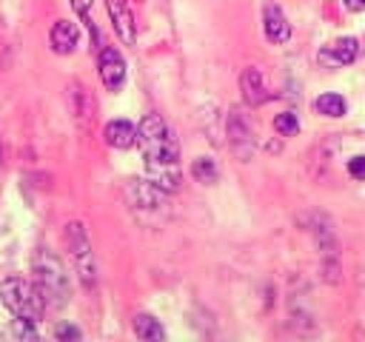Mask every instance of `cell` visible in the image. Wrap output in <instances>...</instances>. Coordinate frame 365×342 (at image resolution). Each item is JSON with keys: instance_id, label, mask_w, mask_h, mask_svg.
I'll use <instances>...</instances> for the list:
<instances>
[{"instance_id": "3957f363", "label": "cell", "mask_w": 365, "mask_h": 342, "mask_svg": "<svg viewBox=\"0 0 365 342\" xmlns=\"http://www.w3.org/2000/svg\"><path fill=\"white\" fill-rule=\"evenodd\" d=\"M34 285L46 296V305L63 308L68 302V294H71L68 276H66L60 259L48 251H37V256H34Z\"/></svg>"}, {"instance_id": "d4e9b609", "label": "cell", "mask_w": 365, "mask_h": 342, "mask_svg": "<svg viewBox=\"0 0 365 342\" xmlns=\"http://www.w3.org/2000/svg\"><path fill=\"white\" fill-rule=\"evenodd\" d=\"M348 11H362L365 9V0H342Z\"/></svg>"}, {"instance_id": "52a82bcc", "label": "cell", "mask_w": 365, "mask_h": 342, "mask_svg": "<svg viewBox=\"0 0 365 342\" xmlns=\"http://www.w3.org/2000/svg\"><path fill=\"white\" fill-rule=\"evenodd\" d=\"M97 68H100V80H103V86L108 91H120L123 88V83H125V60L114 46H103L100 48Z\"/></svg>"}, {"instance_id": "4fadbf2b", "label": "cell", "mask_w": 365, "mask_h": 342, "mask_svg": "<svg viewBox=\"0 0 365 342\" xmlns=\"http://www.w3.org/2000/svg\"><path fill=\"white\" fill-rule=\"evenodd\" d=\"M240 88H242V100L251 105V108H257V105H262L265 100H268V91H265V80H262V74H259V68H245L242 74H240Z\"/></svg>"}, {"instance_id": "9c48e42d", "label": "cell", "mask_w": 365, "mask_h": 342, "mask_svg": "<svg viewBox=\"0 0 365 342\" xmlns=\"http://www.w3.org/2000/svg\"><path fill=\"white\" fill-rule=\"evenodd\" d=\"M68 105H71V114H74V120H77L80 125H88V123L94 120L97 105H94L91 91H88L83 83H71V86H68Z\"/></svg>"}, {"instance_id": "8992f818", "label": "cell", "mask_w": 365, "mask_h": 342, "mask_svg": "<svg viewBox=\"0 0 365 342\" xmlns=\"http://www.w3.org/2000/svg\"><path fill=\"white\" fill-rule=\"evenodd\" d=\"M228 142L237 157L248 160L254 154V125L242 108H231L228 114Z\"/></svg>"}, {"instance_id": "277c9868", "label": "cell", "mask_w": 365, "mask_h": 342, "mask_svg": "<svg viewBox=\"0 0 365 342\" xmlns=\"http://www.w3.org/2000/svg\"><path fill=\"white\" fill-rule=\"evenodd\" d=\"M308 231L314 234L317 239V248H319V268H322V279L328 282H339V239L331 228V219L322 217V214H311L308 217Z\"/></svg>"}, {"instance_id": "ffe728a7", "label": "cell", "mask_w": 365, "mask_h": 342, "mask_svg": "<svg viewBox=\"0 0 365 342\" xmlns=\"http://www.w3.org/2000/svg\"><path fill=\"white\" fill-rule=\"evenodd\" d=\"M274 128L279 131V137H294V134L299 131L297 114H291V111H282V114H277V117H274Z\"/></svg>"}, {"instance_id": "7a4b0ae2", "label": "cell", "mask_w": 365, "mask_h": 342, "mask_svg": "<svg viewBox=\"0 0 365 342\" xmlns=\"http://www.w3.org/2000/svg\"><path fill=\"white\" fill-rule=\"evenodd\" d=\"M0 302L14 314V316H26V319H43L46 314V296L40 294V288L23 276H6L0 282Z\"/></svg>"}, {"instance_id": "484cf974", "label": "cell", "mask_w": 365, "mask_h": 342, "mask_svg": "<svg viewBox=\"0 0 365 342\" xmlns=\"http://www.w3.org/2000/svg\"><path fill=\"white\" fill-rule=\"evenodd\" d=\"M0 171H3V142H0Z\"/></svg>"}, {"instance_id": "9a60e30c", "label": "cell", "mask_w": 365, "mask_h": 342, "mask_svg": "<svg viewBox=\"0 0 365 342\" xmlns=\"http://www.w3.org/2000/svg\"><path fill=\"white\" fill-rule=\"evenodd\" d=\"M103 137L111 148H131L137 142V125L128 120H111V123H106Z\"/></svg>"}, {"instance_id": "d6986e66", "label": "cell", "mask_w": 365, "mask_h": 342, "mask_svg": "<svg viewBox=\"0 0 365 342\" xmlns=\"http://www.w3.org/2000/svg\"><path fill=\"white\" fill-rule=\"evenodd\" d=\"M191 174H194V180H197V182L211 185V182H217L220 168H217V162H214L211 157H197V160H194V165H191Z\"/></svg>"}, {"instance_id": "30bf717a", "label": "cell", "mask_w": 365, "mask_h": 342, "mask_svg": "<svg viewBox=\"0 0 365 342\" xmlns=\"http://www.w3.org/2000/svg\"><path fill=\"white\" fill-rule=\"evenodd\" d=\"M145 168H148V182H154L160 191H165V194L180 191L182 174H180L177 162H145Z\"/></svg>"}, {"instance_id": "8fae6325", "label": "cell", "mask_w": 365, "mask_h": 342, "mask_svg": "<svg viewBox=\"0 0 365 342\" xmlns=\"http://www.w3.org/2000/svg\"><path fill=\"white\" fill-rule=\"evenodd\" d=\"M262 28H265V37L271 43H285L291 37V23H288L285 11L274 3H268L265 11H262Z\"/></svg>"}, {"instance_id": "ac0fdd59", "label": "cell", "mask_w": 365, "mask_h": 342, "mask_svg": "<svg viewBox=\"0 0 365 342\" xmlns=\"http://www.w3.org/2000/svg\"><path fill=\"white\" fill-rule=\"evenodd\" d=\"M314 108H317V114H322V117H342V114H345V100H342L339 94H334V91H325V94L317 97Z\"/></svg>"}, {"instance_id": "44dd1931", "label": "cell", "mask_w": 365, "mask_h": 342, "mask_svg": "<svg viewBox=\"0 0 365 342\" xmlns=\"http://www.w3.org/2000/svg\"><path fill=\"white\" fill-rule=\"evenodd\" d=\"M11 331H14V336H20V339H26V342H34V339H37V322H34V319L17 316L14 325H11Z\"/></svg>"}, {"instance_id": "2e32d148", "label": "cell", "mask_w": 365, "mask_h": 342, "mask_svg": "<svg viewBox=\"0 0 365 342\" xmlns=\"http://www.w3.org/2000/svg\"><path fill=\"white\" fill-rule=\"evenodd\" d=\"M128 197L137 208H157L165 197V191H160L154 182H143V180H131L128 182Z\"/></svg>"}, {"instance_id": "6da1fadb", "label": "cell", "mask_w": 365, "mask_h": 342, "mask_svg": "<svg viewBox=\"0 0 365 342\" xmlns=\"http://www.w3.org/2000/svg\"><path fill=\"white\" fill-rule=\"evenodd\" d=\"M137 142L143 148L145 162H177V157H180V145L171 137V131L160 114H145L140 120Z\"/></svg>"}, {"instance_id": "7402d4cb", "label": "cell", "mask_w": 365, "mask_h": 342, "mask_svg": "<svg viewBox=\"0 0 365 342\" xmlns=\"http://www.w3.org/2000/svg\"><path fill=\"white\" fill-rule=\"evenodd\" d=\"M91 3H94V0H71V9H74L80 17H83V23H86V26H88V31H91V40L97 43V40H100V31L94 28L91 17H88V11H91Z\"/></svg>"}, {"instance_id": "cb8c5ba5", "label": "cell", "mask_w": 365, "mask_h": 342, "mask_svg": "<svg viewBox=\"0 0 365 342\" xmlns=\"http://www.w3.org/2000/svg\"><path fill=\"white\" fill-rule=\"evenodd\" d=\"M54 336H57V339H80V331H77L74 325H60V328L54 331Z\"/></svg>"}, {"instance_id": "ba28073f", "label": "cell", "mask_w": 365, "mask_h": 342, "mask_svg": "<svg viewBox=\"0 0 365 342\" xmlns=\"http://www.w3.org/2000/svg\"><path fill=\"white\" fill-rule=\"evenodd\" d=\"M106 9H108V17L114 23V31L117 37L125 43V46H134L137 40V26H134V14L128 9V0H106Z\"/></svg>"}, {"instance_id": "5bb4252c", "label": "cell", "mask_w": 365, "mask_h": 342, "mask_svg": "<svg viewBox=\"0 0 365 342\" xmlns=\"http://www.w3.org/2000/svg\"><path fill=\"white\" fill-rule=\"evenodd\" d=\"M48 40H51V48H54L57 54H71V51L77 48L80 28H77L74 23H68V20H57V23L51 26Z\"/></svg>"}, {"instance_id": "603a6c76", "label": "cell", "mask_w": 365, "mask_h": 342, "mask_svg": "<svg viewBox=\"0 0 365 342\" xmlns=\"http://www.w3.org/2000/svg\"><path fill=\"white\" fill-rule=\"evenodd\" d=\"M348 174L356 177V180H365V157L362 154L354 157V160H348Z\"/></svg>"}, {"instance_id": "7c38bea8", "label": "cell", "mask_w": 365, "mask_h": 342, "mask_svg": "<svg viewBox=\"0 0 365 342\" xmlns=\"http://www.w3.org/2000/svg\"><path fill=\"white\" fill-rule=\"evenodd\" d=\"M356 54H359L356 37H342V40H336L331 48H322V51H319V63H322V66H348V63L356 60Z\"/></svg>"}, {"instance_id": "e0dca14e", "label": "cell", "mask_w": 365, "mask_h": 342, "mask_svg": "<svg viewBox=\"0 0 365 342\" xmlns=\"http://www.w3.org/2000/svg\"><path fill=\"white\" fill-rule=\"evenodd\" d=\"M134 333L145 342H160L165 339V328L151 316V314H137L134 316Z\"/></svg>"}, {"instance_id": "5b68a950", "label": "cell", "mask_w": 365, "mask_h": 342, "mask_svg": "<svg viewBox=\"0 0 365 342\" xmlns=\"http://www.w3.org/2000/svg\"><path fill=\"white\" fill-rule=\"evenodd\" d=\"M66 248L74 259V271L80 276V282L86 288H94L97 282V262H94V251H91V239L83 222H68L66 225Z\"/></svg>"}]
</instances>
